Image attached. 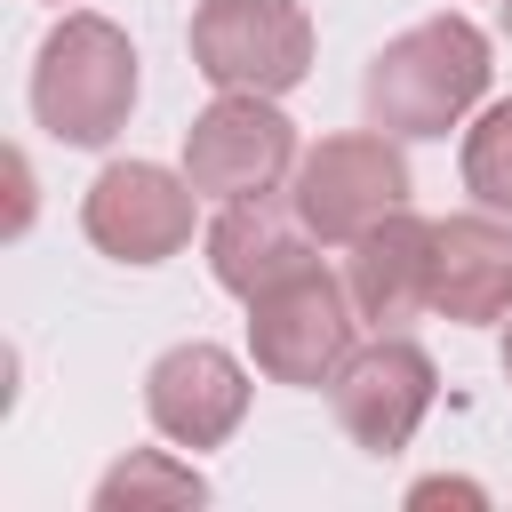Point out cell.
<instances>
[{
	"label": "cell",
	"instance_id": "5b68a950",
	"mask_svg": "<svg viewBox=\"0 0 512 512\" xmlns=\"http://www.w3.org/2000/svg\"><path fill=\"white\" fill-rule=\"evenodd\" d=\"M192 72L240 96H288L312 72V16L296 0H200L192 8Z\"/></svg>",
	"mask_w": 512,
	"mask_h": 512
},
{
	"label": "cell",
	"instance_id": "7a4b0ae2",
	"mask_svg": "<svg viewBox=\"0 0 512 512\" xmlns=\"http://www.w3.org/2000/svg\"><path fill=\"white\" fill-rule=\"evenodd\" d=\"M128 112H136V48H128V32L112 16H96V8H72L32 56V120L56 144L96 152V144H112L128 128Z\"/></svg>",
	"mask_w": 512,
	"mask_h": 512
},
{
	"label": "cell",
	"instance_id": "4fadbf2b",
	"mask_svg": "<svg viewBox=\"0 0 512 512\" xmlns=\"http://www.w3.org/2000/svg\"><path fill=\"white\" fill-rule=\"evenodd\" d=\"M152 504H208V480L168 448H136L96 480V512H152Z\"/></svg>",
	"mask_w": 512,
	"mask_h": 512
},
{
	"label": "cell",
	"instance_id": "5bb4252c",
	"mask_svg": "<svg viewBox=\"0 0 512 512\" xmlns=\"http://www.w3.org/2000/svg\"><path fill=\"white\" fill-rule=\"evenodd\" d=\"M464 192L496 216H512V104H488L464 128Z\"/></svg>",
	"mask_w": 512,
	"mask_h": 512
},
{
	"label": "cell",
	"instance_id": "30bf717a",
	"mask_svg": "<svg viewBox=\"0 0 512 512\" xmlns=\"http://www.w3.org/2000/svg\"><path fill=\"white\" fill-rule=\"evenodd\" d=\"M344 288L368 328H408L416 312H432V224L416 208H392L384 224H368L344 248Z\"/></svg>",
	"mask_w": 512,
	"mask_h": 512
},
{
	"label": "cell",
	"instance_id": "2e32d148",
	"mask_svg": "<svg viewBox=\"0 0 512 512\" xmlns=\"http://www.w3.org/2000/svg\"><path fill=\"white\" fill-rule=\"evenodd\" d=\"M496 8H504V16H512V0H496Z\"/></svg>",
	"mask_w": 512,
	"mask_h": 512
},
{
	"label": "cell",
	"instance_id": "8992f818",
	"mask_svg": "<svg viewBox=\"0 0 512 512\" xmlns=\"http://www.w3.org/2000/svg\"><path fill=\"white\" fill-rule=\"evenodd\" d=\"M296 160H304V144H296V120L280 112V96L216 88V104L184 128V176L200 184V200L280 192L296 176Z\"/></svg>",
	"mask_w": 512,
	"mask_h": 512
},
{
	"label": "cell",
	"instance_id": "3957f363",
	"mask_svg": "<svg viewBox=\"0 0 512 512\" xmlns=\"http://www.w3.org/2000/svg\"><path fill=\"white\" fill-rule=\"evenodd\" d=\"M360 344V304L344 288V272H328L320 256L296 264L288 280H272L264 296H248V352H256V376L272 384H328Z\"/></svg>",
	"mask_w": 512,
	"mask_h": 512
},
{
	"label": "cell",
	"instance_id": "6da1fadb",
	"mask_svg": "<svg viewBox=\"0 0 512 512\" xmlns=\"http://www.w3.org/2000/svg\"><path fill=\"white\" fill-rule=\"evenodd\" d=\"M488 32L472 16H424L392 32L360 72V112L384 136H448L488 96Z\"/></svg>",
	"mask_w": 512,
	"mask_h": 512
},
{
	"label": "cell",
	"instance_id": "9a60e30c",
	"mask_svg": "<svg viewBox=\"0 0 512 512\" xmlns=\"http://www.w3.org/2000/svg\"><path fill=\"white\" fill-rule=\"evenodd\" d=\"M504 384H512V320H504Z\"/></svg>",
	"mask_w": 512,
	"mask_h": 512
},
{
	"label": "cell",
	"instance_id": "277c9868",
	"mask_svg": "<svg viewBox=\"0 0 512 512\" xmlns=\"http://www.w3.org/2000/svg\"><path fill=\"white\" fill-rule=\"evenodd\" d=\"M288 208L312 224L320 248H352L368 224H384L392 208H408L400 136H384V128L320 136V144L296 160V176H288Z\"/></svg>",
	"mask_w": 512,
	"mask_h": 512
},
{
	"label": "cell",
	"instance_id": "8fae6325",
	"mask_svg": "<svg viewBox=\"0 0 512 512\" xmlns=\"http://www.w3.org/2000/svg\"><path fill=\"white\" fill-rule=\"evenodd\" d=\"M432 312L456 328L512 312V216H448L432 224Z\"/></svg>",
	"mask_w": 512,
	"mask_h": 512
},
{
	"label": "cell",
	"instance_id": "52a82bcc",
	"mask_svg": "<svg viewBox=\"0 0 512 512\" xmlns=\"http://www.w3.org/2000/svg\"><path fill=\"white\" fill-rule=\"evenodd\" d=\"M192 224H200V184L160 160H112L80 192V232L112 264H168L192 248Z\"/></svg>",
	"mask_w": 512,
	"mask_h": 512
},
{
	"label": "cell",
	"instance_id": "7c38bea8",
	"mask_svg": "<svg viewBox=\"0 0 512 512\" xmlns=\"http://www.w3.org/2000/svg\"><path fill=\"white\" fill-rule=\"evenodd\" d=\"M296 264H312V224L296 208H272L264 192L256 200H216V224H208V272L224 296H264L272 280H288Z\"/></svg>",
	"mask_w": 512,
	"mask_h": 512
},
{
	"label": "cell",
	"instance_id": "9c48e42d",
	"mask_svg": "<svg viewBox=\"0 0 512 512\" xmlns=\"http://www.w3.org/2000/svg\"><path fill=\"white\" fill-rule=\"evenodd\" d=\"M144 416L160 440L176 448H224L248 416V368L224 352V344H168L152 368H144Z\"/></svg>",
	"mask_w": 512,
	"mask_h": 512
},
{
	"label": "cell",
	"instance_id": "ba28073f",
	"mask_svg": "<svg viewBox=\"0 0 512 512\" xmlns=\"http://www.w3.org/2000/svg\"><path fill=\"white\" fill-rule=\"evenodd\" d=\"M432 392H440V368L416 336L400 328H376L368 344H352V360L328 376V408L344 424L352 448L368 456H400L416 440V424L432 416Z\"/></svg>",
	"mask_w": 512,
	"mask_h": 512
}]
</instances>
